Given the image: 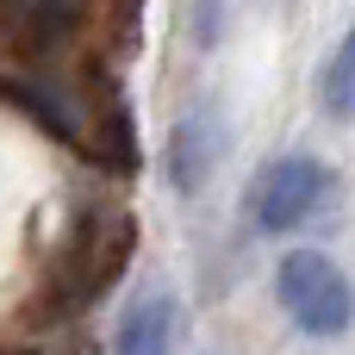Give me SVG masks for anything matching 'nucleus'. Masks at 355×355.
I'll use <instances>...</instances> for the list:
<instances>
[{
	"instance_id": "obj_1",
	"label": "nucleus",
	"mask_w": 355,
	"mask_h": 355,
	"mask_svg": "<svg viewBox=\"0 0 355 355\" xmlns=\"http://www.w3.org/2000/svg\"><path fill=\"white\" fill-rule=\"evenodd\" d=\"M337 200V168L312 150H287V156H268L243 193V218L262 231V237H287L300 225H312L324 206Z\"/></svg>"
},
{
	"instance_id": "obj_2",
	"label": "nucleus",
	"mask_w": 355,
	"mask_h": 355,
	"mask_svg": "<svg viewBox=\"0 0 355 355\" xmlns=\"http://www.w3.org/2000/svg\"><path fill=\"white\" fill-rule=\"evenodd\" d=\"M275 300L293 318V331L318 337V343L349 337V324H355V287L324 250H287L275 262Z\"/></svg>"
},
{
	"instance_id": "obj_3",
	"label": "nucleus",
	"mask_w": 355,
	"mask_h": 355,
	"mask_svg": "<svg viewBox=\"0 0 355 355\" xmlns=\"http://www.w3.org/2000/svg\"><path fill=\"white\" fill-rule=\"evenodd\" d=\"M218 162H225V119H218L212 100H187L181 119L168 125V144H162L168 187H175V193H200Z\"/></svg>"
},
{
	"instance_id": "obj_4",
	"label": "nucleus",
	"mask_w": 355,
	"mask_h": 355,
	"mask_svg": "<svg viewBox=\"0 0 355 355\" xmlns=\"http://www.w3.org/2000/svg\"><path fill=\"white\" fill-rule=\"evenodd\" d=\"M175 337H181V300L144 293L125 306V318L112 331V355H175Z\"/></svg>"
},
{
	"instance_id": "obj_5",
	"label": "nucleus",
	"mask_w": 355,
	"mask_h": 355,
	"mask_svg": "<svg viewBox=\"0 0 355 355\" xmlns=\"http://www.w3.org/2000/svg\"><path fill=\"white\" fill-rule=\"evenodd\" d=\"M312 94H318V112L331 125H355V19H349V31L324 50Z\"/></svg>"
},
{
	"instance_id": "obj_6",
	"label": "nucleus",
	"mask_w": 355,
	"mask_h": 355,
	"mask_svg": "<svg viewBox=\"0 0 355 355\" xmlns=\"http://www.w3.org/2000/svg\"><path fill=\"white\" fill-rule=\"evenodd\" d=\"M225 19H231V0H187V37H193V50H218Z\"/></svg>"
},
{
	"instance_id": "obj_7",
	"label": "nucleus",
	"mask_w": 355,
	"mask_h": 355,
	"mask_svg": "<svg viewBox=\"0 0 355 355\" xmlns=\"http://www.w3.org/2000/svg\"><path fill=\"white\" fill-rule=\"evenodd\" d=\"M275 6H281V12H300V0H275Z\"/></svg>"
},
{
	"instance_id": "obj_8",
	"label": "nucleus",
	"mask_w": 355,
	"mask_h": 355,
	"mask_svg": "<svg viewBox=\"0 0 355 355\" xmlns=\"http://www.w3.org/2000/svg\"><path fill=\"white\" fill-rule=\"evenodd\" d=\"M37 355H56V349H37Z\"/></svg>"
}]
</instances>
